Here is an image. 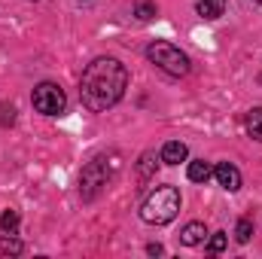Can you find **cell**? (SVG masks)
<instances>
[{"instance_id":"obj_1","label":"cell","mask_w":262,"mask_h":259,"mask_svg":"<svg viewBox=\"0 0 262 259\" xmlns=\"http://www.w3.org/2000/svg\"><path fill=\"white\" fill-rule=\"evenodd\" d=\"M128 89V67L119 58L101 55L92 64H85L79 79V101L89 113H104L122 101Z\"/></svg>"},{"instance_id":"obj_2","label":"cell","mask_w":262,"mask_h":259,"mask_svg":"<svg viewBox=\"0 0 262 259\" xmlns=\"http://www.w3.org/2000/svg\"><path fill=\"white\" fill-rule=\"evenodd\" d=\"M180 213V192L177 186H156L140 204V220L149 226H168Z\"/></svg>"},{"instance_id":"obj_3","label":"cell","mask_w":262,"mask_h":259,"mask_svg":"<svg viewBox=\"0 0 262 259\" xmlns=\"http://www.w3.org/2000/svg\"><path fill=\"white\" fill-rule=\"evenodd\" d=\"M116 171H119V156H116V153H101V156H95V159L82 168V174H79V195H82L85 201H92L95 195L113 180Z\"/></svg>"},{"instance_id":"obj_4","label":"cell","mask_w":262,"mask_h":259,"mask_svg":"<svg viewBox=\"0 0 262 259\" xmlns=\"http://www.w3.org/2000/svg\"><path fill=\"white\" fill-rule=\"evenodd\" d=\"M146 58L159 67L162 73H168V76H186L189 67H192L189 55H186L180 46L168 43V40H156V43L146 49Z\"/></svg>"},{"instance_id":"obj_5","label":"cell","mask_w":262,"mask_h":259,"mask_svg":"<svg viewBox=\"0 0 262 259\" xmlns=\"http://www.w3.org/2000/svg\"><path fill=\"white\" fill-rule=\"evenodd\" d=\"M31 104L43 116H58V113H64V107H67V95L58 82H40L34 89V95H31Z\"/></svg>"},{"instance_id":"obj_6","label":"cell","mask_w":262,"mask_h":259,"mask_svg":"<svg viewBox=\"0 0 262 259\" xmlns=\"http://www.w3.org/2000/svg\"><path fill=\"white\" fill-rule=\"evenodd\" d=\"M213 177H216V183H220L226 192H238V189H241V171H238L232 162H220V165L213 168Z\"/></svg>"},{"instance_id":"obj_7","label":"cell","mask_w":262,"mask_h":259,"mask_svg":"<svg viewBox=\"0 0 262 259\" xmlns=\"http://www.w3.org/2000/svg\"><path fill=\"white\" fill-rule=\"evenodd\" d=\"M186 156H189V149H186L183 140H168L162 146V162L165 165H180V162H186Z\"/></svg>"},{"instance_id":"obj_8","label":"cell","mask_w":262,"mask_h":259,"mask_svg":"<svg viewBox=\"0 0 262 259\" xmlns=\"http://www.w3.org/2000/svg\"><path fill=\"white\" fill-rule=\"evenodd\" d=\"M204 238H207V226L204 223H186L183 232H180V244L183 247H198Z\"/></svg>"},{"instance_id":"obj_9","label":"cell","mask_w":262,"mask_h":259,"mask_svg":"<svg viewBox=\"0 0 262 259\" xmlns=\"http://www.w3.org/2000/svg\"><path fill=\"white\" fill-rule=\"evenodd\" d=\"M195 9L201 18L213 21V18H220L226 12V0H195Z\"/></svg>"},{"instance_id":"obj_10","label":"cell","mask_w":262,"mask_h":259,"mask_svg":"<svg viewBox=\"0 0 262 259\" xmlns=\"http://www.w3.org/2000/svg\"><path fill=\"white\" fill-rule=\"evenodd\" d=\"M159 162H162V156H156V153H143L140 162H137V177H140V180H149V177L156 174Z\"/></svg>"},{"instance_id":"obj_11","label":"cell","mask_w":262,"mask_h":259,"mask_svg":"<svg viewBox=\"0 0 262 259\" xmlns=\"http://www.w3.org/2000/svg\"><path fill=\"white\" fill-rule=\"evenodd\" d=\"M189 180L192 183H204L210 174H213V168H210V162H204V159H195V162H189Z\"/></svg>"},{"instance_id":"obj_12","label":"cell","mask_w":262,"mask_h":259,"mask_svg":"<svg viewBox=\"0 0 262 259\" xmlns=\"http://www.w3.org/2000/svg\"><path fill=\"white\" fill-rule=\"evenodd\" d=\"M25 247H21V241L18 238H12L9 232L6 235H0V256H18Z\"/></svg>"},{"instance_id":"obj_13","label":"cell","mask_w":262,"mask_h":259,"mask_svg":"<svg viewBox=\"0 0 262 259\" xmlns=\"http://www.w3.org/2000/svg\"><path fill=\"white\" fill-rule=\"evenodd\" d=\"M247 134H250L253 140H262V107H256V110L247 113Z\"/></svg>"},{"instance_id":"obj_14","label":"cell","mask_w":262,"mask_h":259,"mask_svg":"<svg viewBox=\"0 0 262 259\" xmlns=\"http://www.w3.org/2000/svg\"><path fill=\"white\" fill-rule=\"evenodd\" d=\"M253 238V220H238V226H235V241L238 244H247Z\"/></svg>"},{"instance_id":"obj_15","label":"cell","mask_w":262,"mask_h":259,"mask_svg":"<svg viewBox=\"0 0 262 259\" xmlns=\"http://www.w3.org/2000/svg\"><path fill=\"white\" fill-rule=\"evenodd\" d=\"M0 229L9 232V235H15V229H18V210H3L0 213Z\"/></svg>"},{"instance_id":"obj_16","label":"cell","mask_w":262,"mask_h":259,"mask_svg":"<svg viewBox=\"0 0 262 259\" xmlns=\"http://www.w3.org/2000/svg\"><path fill=\"white\" fill-rule=\"evenodd\" d=\"M226 244H229V235H226V232H213L210 241H207V250H210V253H223Z\"/></svg>"},{"instance_id":"obj_17","label":"cell","mask_w":262,"mask_h":259,"mask_svg":"<svg viewBox=\"0 0 262 259\" xmlns=\"http://www.w3.org/2000/svg\"><path fill=\"white\" fill-rule=\"evenodd\" d=\"M134 15H137L140 21H149V18L156 15V3H149V0H143V3H137V6H134Z\"/></svg>"},{"instance_id":"obj_18","label":"cell","mask_w":262,"mask_h":259,"mask_svg":"<svg viewBox=\"0 0 262 259\" xmlns=\"http://www.w3.org/2000/svg\"><path fill=\"white\" fill-rule=\"evenodd\" d=\"M15 122V107L12 104H0V125H12Z\"/></svg>"},{"instance_id":"obj_19","label":"cell","mask_w":262,"mask_h":259,"mask_svg":"<svg viewBox=\"0 0 262 259\" xmlns=\"http://www.w3.org/2000/svg\"><path fill=\"white\" fill-rule=\"evenodd\" d=\"M146 253H149V256H162L165 250H162V244H149V247H146Z\"/></svg>"},{"instance_id":"obj_20","label":"cell","mask_w":262,"mask_h":259,"mask_svg":"<svg viewBox=\"0 0 262 259\" xmlns=\"http://www.w3.org/2000/svg\"><path fill=\"white\" fill-rule=\"evenodd\" d=\"M256 3H262V0H256Z\"/></svg>"}]
</instances>
